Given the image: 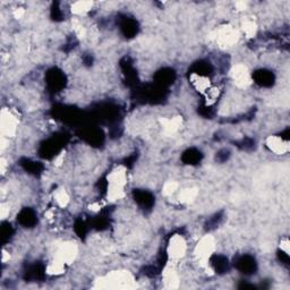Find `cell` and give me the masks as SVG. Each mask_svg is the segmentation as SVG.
Returning <instances> with one entry per match:
<instances>
[{"mask_svg": "<svg viewBox=\"0 0 290 290\" xmlns=\"http://www.w3.org/2000/svg\"><path fill=\"white\" fill-rule=\"evenodd\" d=\"M186 242L181 235H175L171 237L169 245H168V255L171 259H179L186 253Z\"/></svg>", "mask_w": 290, "mask_h": 290, "instance_id": "6da1fadb", "label": "cell"}, {"mask_svg": "<svg viewBox=\"0 0 290 290\" xmlns=\"http://www.w3.org/2000/svg\"><path fill=\"white\" fill-rule=\"evenodd\" d=\"M215 239L211 236H207V237L202 238L201 242L198 243L196 247V255L201 261H208V259L212 256L213 252H215Z\"/></svg>", "mask_w": 290, "mask_h": 290, "instance_id": "7a4b0ae2", "label": "cell"}, {"mask_svg": "<svg viewBox=\"0 0 290 290\" xmlns=\"http://www.w3.org/2000/svg\"><path fill=\"white\" fill-rule=\"evenodd\" d=\"M232 78H234L235 83L240 87H246L251 83L250 74L247 72V68L243 65H237L234 67V70L231 71Z\"/></svg>", "mask_w": 290, "mask_h": 290, "instance_id": "3957f363", "label": "cell"}, {"mask_svg": "<svg viewBox=\"0 0 290 290\" xmlns=\"http://www.w3.org/2000/svg\"><path fill=\"white\" fill-rule=\"evenodd\" d=\"M266 145L271 151L274 152L276 154H284L288 152V142L279 136H271L266 141Z\"/></svg>", "mask_w": 290, "mask_h": 290, "instance_id": "277c9868", "label": "cell"}, {"mask_svg": "<svg viewBox=\"0 0 290 290\" xmlns=\"http://www.w3.org/2000/svg\"><path fill=\"white\" fill-rule=\"evenodd\" d=\"M93 6V2H90V1H77V2H74L72 5V11L74 14H77V15H84L85 13H87L91 8H92Z\"/></svg>", "mask_w": 290, "mask_h": 290, "instance_id": "5b68a950", "label": "cell"}, {"mask_svg": "<svg viewBox=\"0 0 290 290\" xmlns=\"http://www.w3.org/2000/svg\"><path fill=\"white\" fill-rule=\"evenodd\" d=\"M55 200L60 207H65L68 203V201H70V196H68L65 189H58L55 194Z\"/></svg>", "mask_w": 290, "mask_h": 290, "instance_id": "8992f818", "label": "cell"}, {"mask_svg": "<svg viewBox=\"0 0 290 290\" xmlns=\"http://www.w3.org/2000/svg\"><path fill=\"white\" fill-rule=\"evenodd\" d=\"M256 24L253 21H246L245 23L243 24V30L245 34L247 36V37H252L254 36L255 33H256Z\"/></svg>", "mask_w": 290, "mask_h": 290, "instance_id": "52a82bcc", "label": "cell"}]
</instances>
